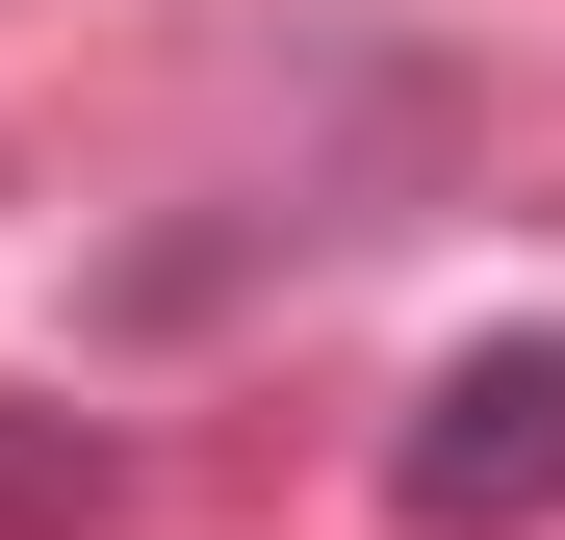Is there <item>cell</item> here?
Masks as SVG:
<instances>
[{"mask_svg": "<svg viewBox=\"0 0 565 540\" xmlns=\"http://www.w3.org/2000/svg\"><path fill=\"white\" fill-rule=\"evenodd\" d=\"M386 515L412 540H540L565 515V309L540 335H462L437 387L386 412Z\"/></svg>", "mask_w": 565, "mask_h": 540, "instance_id": "cell-1", "label": "cell"}, {"mask_svg": "<svg viewBox=\"0 0 565 540\" xmlns=\"http://www.w3.org/2000/svg\"><path fill=\"white\" fill-rule=\"evenodd\" d=\"M0 515H104V437H0Z\"/></svg>", "mask_w": 565, "mask_h": 540, "instance_id": "cell-2", "label": "cell"}]
</instances>
